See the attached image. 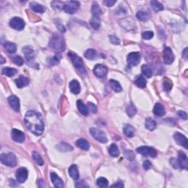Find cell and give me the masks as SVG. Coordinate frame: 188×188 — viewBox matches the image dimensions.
<instances>
[{
  "mask_svg": "<svg viewBox=\"0 0 188 188\" xmlns=\"http://www.w3.org/2000/svg\"><path fill=\"white\" fill-rule=\"evenodd\" d=\"M24 122L27 129L34 135L39 136L43 134L44 130L42 116L35 111H28L24 118Z\"/></svg>",
  "mask_w": 188,
  "mask_h": 188,
  "instance_id": "obj_1",
  "label": "cell"
},
{
  "mask_svg": "<svg viewBox=\"0 0 188 188\" xmlns=\"http://www.w3.org/2000/svg\"><path fill=\"white\" fill-rule=\"evenodd\" d=\"M49 46L56 52H61L65 50V41L63 38L58 33H55L50 40Z\"/></svg>",
  "mask_w": 188,
  "mask_h": 188,
  "instance_id": "obj_2",
  "label": "cell"
},
{
  "mask_svg": "<svg viewBox=\"0 0 188 188\" xmlns=\"http://www.w3.org/2000/svg\"><path fill=\"white\" fill-rule=\"evenodd\" d=\"M68 56L71 59V62H73V64L75 66L76 69L79 71L80 74H85L86 71H85V67L84 65H83V62L82 60V59L73 52H69V53H68Z\"/></svg>",
  "mask_w": 188,
  "mask_h": 188,
  "instance_id": "obj_3",
  "label": "cell"
},
{
  "mask_svg": "<svg viewBox=\"0 0 188 188\" xmlns=\"http://www.w3.org/2000/svg\"><path fill=\"white\" fill-rule=\"evenodd\" d=\"M0 161L3 165L10 167V168H13V167L16 166L17 164L16 156L13 153L2 154L0 156Z\"/></svg>",
  "mask_w": 188,
  "mask_h": 188,
  "instance_id": "obj_4",
  "label": "cell"
},
{
  "mask_svg": "<svg viewBox=\"0 0 188 188\" xmlns=\"http://www.w3.org/2000/svg\"><path fill=\"white\" fill-rule=\"evenodd\" d=\"M90 132L96 140H97L102 143H106L108 141L105 132L102 131V130L96 128H91L90 129Z\"/></svg>",
  "mask_w": 188,
  "mask_h": 188,
  "instance_id": "obj_5",
  "label": "cell"
},
{
  "mask_svg": "<svg viewBox=\"0 0 188 188\" xmlns=\"http://www.w3.org/2000/svg\"><path fill=\"white\" fill-rule=\"evenodd\" d=\"M80 4L79 2L76 1H70L67 2L65 4L62 5V9L65 13H69V14H73L76 13V10L79 9Z\"/></svg>",
  "mask_w": 188,
  "mask_h": 188,
  "instance_id": "obj_6",
  "label": "cell"
},
{
  "mask_svg": "<svg viewBox=\"0 0 188 188\" xmlns=\"http://www.w3.org/2000/svg\"><path fill=\"white\" fill-rule=\"evenodd\" d=\"M141 55L139 52H131L127 55V62L130 67L138 65L140 61Z\"/></svg>",
  "mask_w": 188,
  "mask_h": 188,
  "instance_id": "obj_7",
  "label": "cell"
},
{
  "mask_svg": "<svg viewBox=\"0 0 188 188\" xmlns=\"http://www.w3.org/2000/svg\"><path fill=\"white\" fill-rule=\"evenodd\" d=\"M10 27L15 30H22L25 27V23L23 19L18 17H13L10 21Z\"/></svg>",
  "mask_w": 188,
  "mask_h": 188,
  "instance_id": "obj_8",
  "label": "cell"
},
{
  "mask_svg": "<svg viewBox=\"0 0 188 188\" xmlns=\"http://www.w3.org/2000/svg\"><path fill=\"white\" fill-rule=\"evenodd\" d=\"M137 152L142 154L143 156H150L151 157H156L157 155V153L155 149L153 148L147 147V146H141L137 149Z\"/></svg>",
  "mask_w": 188,
  "mask_h": 188,
  "instance_id": "obj_9",
  "label": "cell"
},
{
  "mask_svg": "<svg viewBox=\"0 0 188 188\" xmlns=\"http://www.w3.org/2000/svg\"><path fill=\"white\" fill-rule=\"evenodd\" d=\"M174 58H175V57H174L171 49L170 47L165 46L164 50H163V60H164L165 63L170 65L174 61Z\"/></svg>",
  "mask_w": 188,
  "mask_h": 188,
  "instance_id": "obj_10",
  "label": "cell"
},
{
  "mask_svg": "<svg viewBox=\"0 0 188 188\" xmlns=\"http://www.w3.org/2000/svg\"><path fill=\"white\" fill-rule=\"evenodd\" d=\"M173 138L176 142V143H178L179 145L183 146L184 149H187L188 140L187 137L184 136V135L179 133V132H176L173 135Z\"/></svg>",
  "mask_w": 188,
  "mask_h": 188,
  "instance_id": "obj_11",
  "label": "cell"
},
{
  "mask_svg": "<svg viewBox=\"0 0 188 188\" xmlns=\"http://www.w3.org/2000/svg\"><path fill=\"white\" fill-rule=\"evenodd\" d=\"M107 68L105 65H102V64H97L94 67L93 72L94 74L99 78H103L107 75Z\"/></svg>",
  "mask_w": 188,
  "mask_h": 188,
  "instance_id": "obj_12",
  "label": "cell"
},
{
  "mask_svg": "<svg viewBox=\"0 0 188 188\" xmlns=\"http://www.w3.org/2000/svg\"><path fill=\"white\" fill-rule=\"evenodd\" d=\"M15 176H16L17 182L19 183H24L28 176V171L25 168H20L17 170Z\"/></svg>",
  "mask_w": 188,
  "mask_h": 188,
  "instance_id": "obj_13",
  "label": "cell"
},
{
  "mask_svg": "<svg viewBox=\"0 0 188 188\" xmlns=\"http://www.w3.org/2000/svg\"><path fill=\"white\" fill-rule=\"evenodd\" d=\"M11 137L15 142L23 143L25 140V135L24 132L17 129H13L11 132Z\"/></svg>",
  "mask_w": 188,
  "mask_h": 188,
  "instance_id": "obj_14",
  "label": "cell"
},
{
  "mask_svg": "<svg viewBox=\"0 0 188 188\" xmlns=\"http://www.w3.org/2000/svg\"><path fill=\"white\" fill-rule=\"evenodd\" d=\"M8 101L12 109H14L15 112H19V110H20V102H19L18 97H16L14 95L10 96L8 97Z\"/></svg>",
  "mask_w": 188,
  "mask_h": 188,
  "instance_id": "obj_15",
  "label": "cell"
},
{
  "mask_svg": "<svg viewBox=\"0 0 188 188\" xmlns=\"http://www.w3.org/2000/svg\"><path fill=\"white\" fill-rule=\"evenodd\" d=\"M22 51L24 52L25 57L27 58V61H32L33 59L35 58V52L34 50L32 49V48H31L30 46H25L24 47Z\"/></svg>",
  "mask_w": 188,
  "mask_h": 188,
  "instance_id": "obj_16",
  "label": "cell"
},
{
  "mask_svg": "<svg viewBox=\"0 0 188 188\" xmlns=\"http://www.w3.org/2000/svg\"><path fill=\"white\" fill-rule=\"evenodd\" d=\"M50 176H51V180H52V183H53L54 186H55V187H57V188L63 187V186H64L63 182H62V179H60L56 173L52 172V173H51V175Z\"/></svg>",
  "mask_w": 188,
  "mask_h": 188,
  "instance_id": "obj_17",
  "label": "cell"
},
{
  "mask_svg": "<svg viewBox=\"0 0 188 188\" xmlns=\"http://www.w3.org/2000/svg\"><path fill=\"white\" fill-rule=\"evenodd\" d=\"M15 82L18 88H22L29 84V80L28 78L25 77V76H20L18 79L15 80Z\"/></svg>",
  "mask_w": 188,
  "mask_h": 188,
  "instance_id": "obj_18",
  "label": "cell"
},
{
  "mask_svg": "<svg viewBox=\"0 0 188 188\" xmlns=\"http://www.w3.org/2000/svg\"><path fill=\"white\" fill-rule=\"evenodd\" d=\"M69 88H70L71 92L74 94H79L81 88H80V85L79 82L76 80H72L69 83Z\"/></svg>",
  "mask_w": 188,
  "mask_h": 188,
  "instance_id": "obj_19",
  "label": "cell"
},
{
  "mask_svg": "<svg viewBox=\"0 0 188 188\" xmlns=\"http://www.w3.org/2000/svg\"><path fill=\"white\" fill-rule=\"evenodd\" d=\"M180 164L182 165V169H187L188 167V162H187V155L184 154L183 151H180L179 152V159Z\"/></svg>",
  "mask_w": 188,
  "mask_h": 188,
  "instance_id": "obj_20",
  "label": "cell"
},
{
  "mask_svg": "<svg viewBox=\"0 0 188 188\" xmlns=\"http://www.w3.org/2000/svg\"><path fill=\"white\" fill-rule=\"evenodd\" d=\"M153 112L156 116H163L165 114V109L163 104L156 103L153 109Z\"/></svg>",
  "mask_w": 188,
  "mask_h": 188,
  "instance_id": "obj_21",
  "label": "cell"
},
{
  "mask_svg": "<svg viewBox=\"0 0 188 188\" xmlns=\"http://www.w3.org/2000/svg\"><path fill=\"white\" fill-rule=\"evenodd\" d=\"M69 173L70 175V176L74 180H77L79 177V170H78V168L76 166V165H72L69 168Z\"/></svg>",
  "mask_w": 188,
  "mask_h": 188,
  "instance_id": "obj_22",
  "label": "cell"
},
{
  "mask_svg": "<svg viewBox=\"0 0 188 188\" xmlns=\"http://www.w3.org/2000/svg\"><path fill=\"white\" fill-rule=\"evenodd\" d=\"M29 7L31 8L33 11L36 12V13H43L45 12V8L43 6V5L38 4L37 2H32L29 3Z\"/></svg>",
  "mask_w": 188,
  "mask_h": 188,
  "instance_id": "obj_23",
  "label": "cell"
},
{
  "mask_svg": "<svg viewBox=\"0 0 188 188\" xmlns=\"http://www.w3.org/2000/svg\"><path fill=\"white\" fill-rule=\"evenodd\" d=\"M76 146H78V147L80 148L81 149H83V150H85V151L89 150V149H90L89 143L85 140V139H83V138L79 139L78 140H76Z\"/></svg>",
  "mask_w": 188,
  "mask_h": 188,
  "instance_id": "obj_24",
  "label": "cell"
},
{
  "mask_svg": "<svg viewBox=\"0 0 188 188\" xmlns=\"http://www.w3.org/2000/svg\"><path fill=\"white\" fill-rule=\"evenodd\" d=\"M136 16L139 20L142 21V22H146V21L149 20V18H151V14L147 11L140 10V11L137 13Z\"/></svg>",
  "mask_w": 188,
  "mask_h": 188,
  "instance_id": "obj_25",
  "label": "cell"
},
{
  "mask_svg": "<svg viewBox=\"0 0 188 188\" xmlns=\"http://www.w3.org/2000/svg\"><path fill=\"white\" fill-rule=\"evenodd\" d=\"M123 134L127 137H133L135 135V129L131 125H126L123 128Z\"/></svg>",
  "mask_w": 188,
  "mask_h": 188,
  "instance_id": "obj_26",
  "label": "cell"
},
{
  "mask_svg": "<svg viewBox=\"0 0 188 188\" xmlns=\"http://www.w3.org/2000/svg\"><path fill=\"white\" fill-rule=\"evenodd\" d=\"M108 151H109V155L113 156V157H117V156L119 155V153H120L118 146H116V144H115V143L111 144L108 149Z\"/></svg>",
  "mask_w": 188,
  "mask_h": 188,
  "instance_id": "obj_27",
  "label": "cell"
},
{
  "mask_svg": "<svg viewBox=\"0 0 188 188\" xmlns=\"http://www.w3.org/2000/svg\"><path fill=\"white\" fill-rule=\"evenodd\" d=\"M76 105H77L79 111L83 115V116H88V108H87L86 106L85 105L84 103H83L81 100H78L77 102H76Z\"/></svg>",
  "mask_w": 188,
  "mask_h": 188,
  "instance_id": "obj_28",
  "label": "cell"
},
{
  "mask_svg": "<svg viewBox=\"0 0 188 188\" xmlns=\"http://www.w3.org/2000/svg\"><path fill=\"white\" fill-rule=\"evenodd\" d=\"M146 128L147 129L150 130V131H153L156 129V123L155 121L151 119V118H147L146 119Z\"/></svg>",
  "mask_w": 188,
  "mask_h": 188,
  "instance_id": "obj_29",
  "label": "cell"
},
{
  "mask_svg": "<svg viewBox=\"0 0 188 188\" xmlns=\"http://www.w3.org/2000/svg\"><path fill=\"white\" fill-rule=\"evenodd\" d=\"M85 57L88 60H94L97 57V52L95 49H89L87 50L85 53Z\"/></svg>",
  "mask_w": 188,
  "mask_h": 188,
  "instance_id": "obj_30",
  "label": "cell"
},
{
  "mask_svg": "<svg viewBox=\"0 0 188 188\" xmlns=\"http://www.w3.org/2000/svg\"><path fill=\"white\" fill-rule=\"evenodd\" d=\"M5 49H6V51L10 54H13L15 53L16 52L17 47L16 45L13 43H5L4 44Z\"/></svg>",
  "mask_w": 188,
  "mask_h": 188,
  "instance_id": "obj_31",
  "label": "cell"
},
{
  "mask_svg": "<svg viewBox=\"0 0 188 188\" xmlns=\"http://www.w3.org/2000/svg\"><path fill=\"white\" fill-rule=\"evenodd\" d=\"M91 13L93 16H97V17H99L100 16V15L102 14V9H101L99 5L97 4L96 2H93V6H92Z\"/></svg>",
  "mask_w": 188,
  "mask_h": 188,
  "instance_id": "obj_32",
  "label": "cell"
},
{
  "mask_svg": "<svg viewBox=\"0 0 188 188\" xmlns=\"http://www.w3.org/2000/svg\"><path fill=\"white\" fill-rule=\"evenodd\" d=\"M109 84H110V86L111 88H112V89L114 90L115 92H120L122 90V88H121V85H120V83L118 82V81H116V80H114V79H111L109 80Z\"/></svg>",
  "mask_w": 188,
  "mask_h": 188,
  "instance_id": "obj_33",
  "label": "cell"
},
{
  "mask_svg": "<svg viewBox=\"0 0 188 188\" xmlns=\"http://www.w3.org/2000/svg\"><path fill=\"white\" fill-rule=\"evenodd\" d=\"M135 85L138 87V88H146V81L145 78H144L143 76H137V79H135Z\"/></svg>",
  "mask_w": 188,
  "mask_h": 188,
  "instance_id": "obj_34",
  "label": "cell"
},
{
  "mask_svg": "<svg viewBox=\"0 0 188 188\" xmlns=\"http://www.w3.org/2000/svg\"><path fill=\"white\" fill-rule=\"evenodd\" d=\"M90 24L93 29H98L101 25V19L99 17L93 16V18L90 20Z\"/></svg>",
  "mask_w": 188,
  "mask_h": 188,
  "instance_id": "obj_35",
  "label": "cell"
},
{
  "mask_svg": "<svg viewBox=\"0 0 188 188\" xmlns=\"http://www.w3.org/2000/svg\"><path fill=\"white\" fill-rule=\"evenodd\" d=\"M2 73L6 75L8 77H11V76H14L15 74L17 73L16 69H13V68H10V67H6L2 69Z\"/></svg>",
  "mask_w": 188,
  "mask_h": 188,
  "instance_id": "obj_36",
  "label": "cell"
},
{
  "mask_svg": "<svg viewBox=\"0 0 188 188\" xmlns=\"http://www.w3.org/2000/svg\"><path fill=\"white\" fill-rule=\"evenodd\" d=\"M151 7H152L153 10H154L155 12L161 11V10H163V9H164L163 5H162L161 3H159V2L155 1V0H152V1H151Z\"/></svg>",
  "mask_w": 188,
  "mask_h": 188,
  "instance_id": "obj_37",
  "label": "cell"
},
{
  "mask_svg": "<svg viewBox=\"0 0 188 188\" xmlns=\"http://www.w3.org/2000/svg\"><path fill=\"white\" fill-rule=\"evenodd\" d=\"M141 70H142L143 74L145 75L146 77L151 78L152 76V71H151V68L148 65H143L141 67Z\"/></svg>",
  "mask_w": 188,
  "mask_h": 188,
  "instance_id": "obj_38",
  "label": "cell"
},
{
  "mask_svg": "<svg viewBox=\"0 0 188 188\" xmlns=\"http://www.w3.org/2000/svg\"><path fill=\"white\" fill-rule=\"evenodd\" d=\"M58 149L60 151H62V152H67V151H71L73 150V147L69 144L66 143L62 142L61 143L59 144Z\"/></svg>",
  "mask_w": 188,
  "mask_h": 188,
  "instance_id": "obj_39",
  "label": "cell"
},
{
  "mask_svg": "<svg viewBox=\"0 0 188 188\" xmlns=\"http://www.w3.org/2000/svg\"><path fill=\"white\" fill-rule=\"evenodd\" d=\"M126 112L129 117L132 118L137 112V109L135 106L133 104H130L127 106L126 107Z\"/></svg>",
  "mask_w": 188,
  "mask_h": 188,
  "instance_id": "obj_40",
  "label": "cell"
},
{
  "mask_svg": "<svg viewBox=\"0 0 188 188\" xmlns=\"http://www.w3.org/2000/svg\"><path fill=\"white\" fill-rule=\"evenodd\" d=\"M96 184L99 187H107V186H108L109 182H108V180H107L106 178H104V177H100V178H99L98 179H97Z\"/></svg>",
  "mask_w": 188,
  "mask_h": 188,
  "instance_id": "obj_41",
  "label": "cell"
},
{
  "mask_svg": "<svg viewBox=\"0 0 188 188\" xmlns=\"http://www.w3.org/2000/svg\"><path fill=\"white\" fill-rule=\"evenodd\" d=\"M32 157H33V159L35 160V163H37L38 165H43V160L42 159V157L40 156V154H38V152H36V151H33L32 152Z\"/></svg>",
  "mask_w": 188,
  "mask_h": 188,
  "instance_id": "obj_42",
  "label": "cell"
},
{
  "mask_svg": "<svg viewBox=\"0 0 188 188\" xmlns=\"http://www.w3.org/2000/svg\"><path fill=\"white\" fill-rule=\"evenodd\" d=\"M170 163L175 169H182V165L180 164V162H179V160L176 159V158H170Z\"/></svg>",
  "mask_w": 188,
  "mask_h": 188,
  "instance_id": "obj_43",
  "label": "cell"
},
{
  "mask_svg": "<svg viewBox=\"0 0 188 188\" xmlns=\"http://www.w3.org/2000/svg\"><path fill=\"white\" fill-rule=\"evenodd\" d=\"M87 108H88V111L93 113V114L97 112V107L93 103H91V102H88V105H87Z\"/></svg>",
  "mask_w": 188,
  "mask_h": 188,
  "instance_id": "obj_44",
  "label": "cell"
},
{
  "mask_svg": "<svg viewBox=\"0 0 188 188\" xmlns=\"http://www.w3.org/2000/svg\"><path fill=\"white\" fill-rule=\"evenodd\" d=\"M142 37L145 40L151 39V38L154 37V32H151V31H146V32H143Z\"/></svg>",
  "mask_w": 188,
  "mask_h": 188,
  "instance_id": "obj_45",
  "label": "cell"
},
{
  "mask_svg": "<svg viewBox=\"0 0 188 188\" xmlns=\"http://www.w3.org/2000/svg\"><path fill=\"white\" fill-rule=\"evenodd\" d=\"M163 88H164V90L165 91H169V90H171L172 88L171 82L168 79L165 80L164 82H163Z\"/></svg>",
  "mask_w": 188,
  "mask_h": 188,
  "instance_id": "obj_46",
  "label": "cell"
},
{
  "mask_svg": "<svg viewBox=\"0 0 188 188\" xmlns=\"http://www.w3.org/2000/svg\"><path fill=\"white\" fill-rule=\"evenodd\" d=\"M124 155L125 157L128 160H130V161H132V160L135 159V154H134L133 151H126L124 153Z\"/></svg>",
  "mask_w": 188,
  "mask_h": 188,
  "instance_id": "obj_47",
  "label": "cell"
},
{
  "mask_svg": "<svg viewBox=\"0 0 188 188\" xmlns=\"http://www.w3.org/2000/svg\"><path fill=\"white\" fill-rule=\"evenodd\" d=\"M13 60L15 64H16L17 65H19V66H22L24 63L23 59H22L20 56H18V55H16V56H15L14 57H13Z\"/></svg>",
  "mask_w": 188,
  "mask_h": 188,
  "instance_id": "obj_48",
  "label": "cell"
},
{
  "mask_svg": "<svg viewBox=\"0 0 188 188\" xmlns=\"http://www.w3.org/2000/svg\"><path fill=\"white\" fill-rule=\"evenodd\" d=\"M109 40H110V42L115 45L119 44L120 42H121L119 38H118L117 36L114 35H109Z\"/></svg>",
  "mask_w": 188,
  "mask_h": 188,
  "instance_id": "obj_49",
  "label": "cell"
},
{
  "mask_svg": "<svg viewBox=\"0 0 188 188\" xmlns=\"http://www.w3.org/2000/svg\"><path fill=\"white\" fill-rule=\"evenodd\" d=\"M60 60V55H55V57H53L51 60H50V64L52 65H57V63H59Z\"/></svg>",
  "mask_w": 188,
  "mask_h": 188,
  "instance_id": "obj_50",
  "label": "cell"
},
{
  "mask_svg": "<svg viewBox=\"0 0 188 188\" xmlns=\"http://www.w3.org/2000/svg\"><path fill=\"white\" fill-rule=\"evenodd\" d=\"M143 167L146 170H149L151 168V163L149 160H146V161H144L143 164Z\"/></svg>",
  "mask_w": 188,
  "mask_h": 188,
  "instance_id": "obj_51",
  "label": "cell"
},
{
  "mask_svg": "<svg viewBox=\"0 0 188 188\" xmlns=\"http://www.w3.org/2000/svg\"><path fill=\"white\" fill-rule=\"evenodd\" d=\"M178 115L180 116L181 118H183L184 120H187V112H184V111H182V110H179L178 112Z\"/></svg>",
  "mask_w": 188,
  "mask_h": 188,
  "instance_id": "obj_52",
  "label": "cell"
},
{
  "mask_svg": "<svg viewBox=\"0 0 188 188\" xmlns=\"http://www.w3.org/2000/svg\"><path fill=\"white\" fill-rule=\"evenodd\" d=\"M116 3V1H112V0H107L104 2V4L107 5V7H112Z\"/></svg>",
  "mask_w": 188,
  "mask_h": 188,
  "instance_id": "obj_53",
  "label": "cell"
},
{
  "mask_svg": "<svg viewBox=\"0 0 188 188\" xmlns=\"http://www.w3.org/2000/svg\"><path fill=\"white\" fill-rule=\"evenodd\" d=\"M124 187V184L122 182H118L116 184H114L113 185L111 186V187H118V188H122Z\"/></svg>",
  "mask_w": 188,
  "mask_h": 188,
  "instance_id": "obj_54",
  "label": "cell"
},
{
  "mask_svg": "<svg viewBox=\"0 0 188 188\" xmlns=\"http://www.w3.org/2000/svg\"><path fill=\"white\" fill-rule=\"evenodd\" d=\"M187 48H185L184 49V51H183V52H182V57H183V58L184 59V60H187V57H188V53H187Z\"/></svg>",
  "mask_w": 188,
  "mask_h": 188,
  "instance_id": "obj_55",
  "label": "cell"
},
{
  "mask_svg": "<svg viewBox=\"0 0 188 188\" xmlns=\"http://www.w3.org/2000/svg\"><path fill=\"white\" fill-rule=\"evenodd\" d=\"M5 62V60H4V58H3V57L2 56L1 57V64H3Z\"/></svg>",
  "mask_w": 188,
  "mask_h": 188,
  "instance_id": "obj_56",
  "label": "cell"
}]
</instances>
